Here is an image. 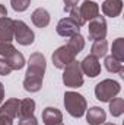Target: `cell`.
<instances>
[{
  "mask_svg": "<svg viewBox=\"0 0 124 125\" xmlns=\"http://www.w3.org/2000/svg\"><path fill=\"white\" fill-rule=\"evenodd\" d=\"M64 106L69 115L73 118H80L86 112V99L77 92H66L64 93Z\"/></svg>",
  "mask_w": 124,
  "mask_h": 125,
  "instance_id": "6da1fadb",
  "label": "cell"
},
{
  "mask_svg": "<svg viewBox=\"0 0 124 125\" xmlns=\"http://www.w3.org/2000/svg\"><path fill=\"white\" fill-rule=\"evenodd\" d=\"M121 87L120 83L112 80V79H105L102 82H99L95 87V96L98 100L101 102H110L112 97H115L120 93Z\"/></svg>",
  "mask_w": 124,
  "mask_h": 125,
  "instance_id": "7a4b0ae2",
  "label": "cell"
},
{
  "mask_svg": "<svg viewBox=\"0 0 124 125\" xmlns=\"http://www.w3.org/2000/svg\"><path fill=\"white\" fill-rule=\"evenodd\" d=\"M63 73V83L67 87H80L83 84V73L80 68V62L79 61H72L67 64Z\"/></svg>",
  "mask_w": 124,
  "mask_h": 125,
  "instance_id": "3957f363",
  "label": "cell"
},
{
  "mask_svg": "<svg viewBox=\"0 0 124 125\" xmlns=\"http://www.w3.org/2000/svg\"><path fill=\"white\" fill-rule=\"evenodd\" d=\"M13 38L21 45H31L35 35L24 21H13Z\"/></svg>",
  "mask_w": 124,
  "mask_h": 125,
  "instance_id": "277c9868",
  "label": "cell"
},
{
  "mask_svg": "<svg viewBox=\"0 0 124 125\" xmlns=\"http://www.w3.org/2000/svg\"><path fill=\"white\" fill-rule=\"evenodd\" d=\"M45 58L41 52H34L29 57L28 61V70L25 76H31V77H38V79H44V73H45Z\"/></svg>",
  "mask_w": 124,
  "mask_h": 125,
  "instance_id": "5b68a950",
  "label": "cell"
},
{
  "mask_svg": "<svg viewBox=\"0 0 124 125\" xmlns=\"http://www.w3.org/2000/svg\"><path fill=\"white\" fill-rule=\"evenodd\" d=\"M76 52L70 48V47H67V45H63L60 48H57L56 51H54V54H53V64L57 67V68H64L67 64H70L72 61H74V58H76Z\"/></svg>",
  "mask_w": 124,
  "mask_h": 125,
  "instance_id": "8992f818",
  "label": "cell"
},
{
  "mask_svg": "<svg viewBox=\"0 0 124 125\" xmlns=\"http://www.w3.org/2000/svg\"><path fill=\"white\" fill-rule=\"evenodd\" d=\"M88 33H89V39L92 41H99V39H105L107 36V22L104 16H96L92 21H89L88 25Z\"/></svg>",
  "mask_w": 124,
  "mask_h": 125,
  "instance_id": "52a82bcc",
  "label": "cell"
},
{
  "mask_svg": "<svg viewBox=\"0 0 124 125\" xmlns=\"http://www.w3.org/2000/svg\"><path fill=\"white\" fill-rule=\"evenodd\" d=\"M80 68H82V73L89 76V77H96L99 73H101V62L99 58L93 57V55H88L83 58V61L80 62Z\"/></svg>",
  "mask_w": 124,
  "mask_h": 125,
  "instance_id": "ba28073f",
  "label": "cell"
},
{
  "mask_svg": "<svg viewBox=\"0 0 124 125\" xmlns=\"http://www.w3.org/2000/svg\"><path fill=\"white\" fill-rule=\"evenodd\" d=\"M77 10H79V15H80V18L85 23L92 21L93 18H96L99 15V6L95 1H91V0H85Z\"/></svg>",
  "mask_w": 124,
  "mask_h": 125,
  "instance_id": "9c48e42d",
  "label": "cell"
},
{
  "mask_svg": "<svg viewBox=\"0 0 124 125\" xmlns=\"http://www.w3.org/2000/svg\"><path fill=\"white\" fill-rule=\"evenodd\" d=\"M57 33L60 35V36H73V35H76V33H79V26L67 16V18H64L62 19L59 23H57Z\"/></svg>",
  "mask_w": 124,
  "mask_h": 125,
  "instance_id": "30bf717a",
  "label": "cell"
},
{
  "mask_svg": "<svg viewBox=\"0 0 124 125\" xmlns=\"http://www.w3.org/2000/svg\"><path fill=\"white\" fill-rule=\"evenodd\" d=\"M42 121L45 125H60L63 121V114L57 108H45L42 111Z\"/></svg>",
  "mask_w": 124,
  "mask_h": 125,
  "instance_id": "8fae6325",
  "label": "cell"
},
{
  "mask_svg": "<svg viewBox=\"0 0 124 125\" xmlns=\"http://www.w3.org/2000/svg\"><path fill=\"white\" fill-rule=\"evenodd\" d=\"M13 39V19H0V42H12Z\"/></svg>",
  "mask_w": 124,
  "mask_h": 125,
  "instance_id": "7c38bea8",
  "label": "cell"
},
{
  "mask_svg": "<svg viewBox=\"0 0 124 125\" xmlns=\"http://www.w3.org/2000/svg\"><path fill=\"white\" fill-rule=\"evenodd\" d=\"M105 119H107V114L99 106H93L86 112V121L89 125H102Z\"/></svg>",
  "mask_w": 124,
  "mask_h": 125,
  "instance_id": "4fadbf2b",
  "label": "cell"
},
{
  "mask_svg": "<svg viewBox=\"0 0 124 125\" xmlns=\"http://www.w3.org/2000/svg\"><path fill=\"white\" fill-rule=\"evenodd\" d=\"M123 10V0H105L102 3V12L105 16L117 18Z\"/></svg>",
  "mask_w": 124,
  "mask_h": 125,
  "instance_id": "5bb4252c",
  "label": "cell"
},
{
  "mask_svg": "<svg viewBox=\"0 0 124 125\" xmlns=\"http://www.w3.org/2000/svg\"><path fill=\"white\" fill-rule=\"evenodd\" d=\"M19 103H21L19 99H15V97L7 99V102H4L3 106L0 108V114L9 116L10 119L18 118V115H19Z\"/></svg>",
  "mask_w": 124,
  "mask_h": 125,
  "instance_id": "9a60e30c",
  "label": "cell"
},
{
  "mask_svg": "<svg viewBox=\"0 0 124 125\" xmlns=\"http://www.w3.org/2000/svg\"><path fill=\"white\" fill-rule=\"evenodd\" d=\"M32 23L38 28H45L50 23V13L44 9V7H38L32 12L31 15Z\"/></svg>",
  "mask_w": 124,
  "mask_h": 125,
  "instance_id": "2e32d148",
  "label": "cell"
},
{
  "mask_svg": "<svg viewBox=\"0 0 124 125\" xmlns=\"http://www.w3.org/2000/svg\"><path fill=\"white\" fill-rule=\"evenodd\" d=\"M7 64L12 67V70H21L24 65H25V57L22 55V52H19L18 50L12 54V55H9L7 58H4Z\"/></svg>",
  "mask_w": 124,
  "mask_h": 125,
  "instance_id": "e0dca14e",
  "label": "cell"
},
{
  "mask_svg": "<svg viewBox=\"0 0 124 125\" xmlns=\"http://www.w3.org/2000/svg\"><path fill=\"white\" fill-rule=\"evenodd\" d=\"M108 51V44L105 39H99V41H93L92 47H91V55L96 57V58H101L107 54Z\"/></svg>",
  "mask_w": 124,
  "mask_h": 125,
  "instance_id": "ac0fdd59",
  "label": "cell"
},
{
  "mask_svg": "<svg viewBox=\"0 0 124 125\" xmlns=\"http://www.w3.org/2000/svg\"><path fill=\"white\" fill-rule=\"evenodd\" d=\"M34 112H35V102H34L32 99L28 97V99L21 100V103H19V115H18V118L34 115Z\"/></svg>",
  "mask_w": 124,
  "mask_h": 125,
  "instance_id": "d6986e66",
  "label": "cell"
},
{
  "mask_svg": "<svg viewBox=\"0 0 124 125\" xmlns=\"http://www.w3.org/2000/svg\"><path fill=\"white\" fill-rule=\"evenodd\" d=\"M105 68L110 71V73H120L121 76H124V67H123V62L118 61V60H115L114 57H111V55H108V57H105Z\"/></svg>",
  "mask_w": 124,
  "mask_h": 125,
  "instance_id": "ffe728a7",
  "label": "cell"
},
{
  "mask_svg": "<svg viewBox=\"0 0 124 125\" xmlns=\"http://www.w3.org/2000/svg\"><path fill=\"white\" fill-rule=\"evenodd\" d=\"M42 86V79H38V77H31V76H25V80H24V87L26 92H38Z\"/></svg>",
  "mask_w": 124,
  "mask_h": 125,
  "instance_id": "44dd1931",
  "label": "cell"
},
{
  "mask_svg": "<svg viewBox=\"0 0 124 125\" xmlns=\"http://www.w3.org/2000/svg\"><path fill=\"white\" fill-rule=\"evenodd\" d=\"M124 112V100L121 97H112L110 100V114L112 116H121Z\"/></svg>",
  "mask_w": 124,
  "mask_h": 125,
  "instance_id": "7402d4cb",
  "label": "cell"
},
{
  "mask_svg": "<svg viewBox=\"0 0 124 125\" xmlns=\"http://www.w3.org/2000/svg\"><path fill=\"white\" fill-rule=\"evenodd\" d=\"M111 57H114L115 60L123 62L124 60V39L123 38H117L112 42V51H111Z\"/></svg>",
  "mask_w": 124,
  "mask_h": 125,
  "instance_id": "603a6c76",
  "label": "cell"
},
{
  "mask_svg": "<svg viewBox=\"0 0 124 125\" xmlns=\"http://www.w3.org/2000/svg\"><path fill=\"white\" fill-rule=\"evenodd\" d=\"M67 47H70L76 54H79V52L83 50V47H85V39H83V36H82L80 33H76V35L70 36V39H69V42H67Z\"/></svg>",
  "mask_w": 124,
  "mask_h": 125,
  "instance_id": "cb8c5ba5",
  "label": "cell"
},
{
  "mask_svg": "<svg viewBox=\"0 0 124 125\" xmlns=\"http://www.w3.org/2000/svg\"><path fill=\"white\" fill-rule=\"evenodd\" d=\"M16 51V48L12 45V42H0V55L7 58L9 55H12Z\"/></svg>",
  "mask_w": 124,
  "mask_h": 125,
  "instance_id": "d4e9b609",
  "label": "cell"
},
{
  "mask_svg": "<svg viewBox=\"0 0 124 125\" xmlns=\"http://www.w3.org/2000/svg\"><path fill=\"white\" fill-rule=\"evenodd\" d=\"M10 4H12V9L16 10V12H24L29 7L31 4V0H10Z\"/></svg>",
  "mask_w": 124,
  "mask_h": 125,
  "instance_id": "484cf974",
  "label": "cell"
},
{
  "mask_svg": "<svg viewBox=\"0 0 124 125\" xmlns=\"http://www.w3.org/2000/svg\"><path fill=\"white\" fill-rule=\"evenodd\" d=\"M69 13H70V16H69V18H70V19H72V21H73V22H74L77 26H79V28L85 25V22L82 21V18H80V15H79V10H77V7H76V9H73V10H70Z\"/></svg>",
  "mask_w": 124,
  "mask_h": 125,
  "instance_id": "4316f807",
  "label": "cell"
},
{
  "mask_svg": "<svg viewBox=\"0 0 124 125\" xmlns=\"http://www.w3.org/2000/svg\"><path fill=\"white\" fill-rule=\"evenodd\" d=\"M12 67L7 64V61L4 58H0V76H9L12 73Z\"/></svg>",
  "mask_w": 124,
  "mask_h": 125,
  "instance_id": "83f0119b",
  "label": "cell"
},
{
  "mask_svg": "<svg viewBox=\"0 0 124 125\" xmlns=\"http://www.w3.org/2000/svg\"><path fill=\"white\" fill-rule=\"evenodd\" d=\"M19 125H38V122H37V118L34 115H29V116H21Z\"/></svg>",
  "mask_w": 124,
  "mask_h": 125,
  "instance_id": "f1b7e54d",
  "label": "cell"
},
{
  "mask_svg": "<svg viewBox=\"0 0 124 125\" xmlns=\"http://www.w3.org/2000/svg\"><path fill=\"white\" fill-rule=\"evenodd\" d=\"M64 1V12H70L77 7L79 0H63Z\"/></svg>",
  "mask_w": 124,
  "mask_h": 125,
  "instance_id": "f546056e",
  "label": "cell"
},
{
  "mask_svg": "<svg viewBox=\"0 0 124 125\" xmlns=\"http://www.w3.org/2000/svg\"><path fill=\"white\" fill-rule=\"evenodd\" d=\"M0 125H12V119L6 115H1L0 114Z\"/></svg>",
  "mask_w": 124,
  "mask_h": 125,
  "instance_id": "4dcf8cb0",
  "label": "cell"
},
{
  "mask_svg": "<svg viewBox=\"0 0 124 125\" xmlns=\"http://www.w3.org/2000/svg\"><path fill=\"white\" fill-rule=\"evenodd\" d=\"M6 16H7V10H6V7L3 4H0V19H3Z\"/></svg>",
  "mask_w": 124,
  "mask_h": 125,
  "instance_id": "1f68e13d",
  "label": "cell"
},
{
  "mask_svg": "<svg viewBox=\"0 0 124 125\" xmlns=\"http://www.w3.org/2000/svg\"><path fill=\"white\" fill-rule=\"evenodd\" d=\"M3 99H4V87L0 83V102H3Z\"/></svg>",
  "mask_w": 124,
  "mask_h": 125,
  "instance_id": "d6a6232c",
  "label": "cell"
},
{
  "mask_svg": "<svg viewBox=\"0 0 124 125\" xmlns=\"http://www.w3.org/2000/svg\"><path fill=\"white\" fill-rule=\"evenodd\" d=\"M104 125H115V124H112V122H107V124H105V122H104Z\"/></svg>",
  "mask_w": 124,
  "mask_h": 125,
  "instance_id": "836d02e7",
  "label": "cell"
},
{
  "mask_svg": "<svg viewBox=\"0 0 124 125\" xmlns=\"http://www.w3.org/2000/svg\"><path fill=\"white\" fill-rule=\"evenodd\" d=\"M60 125H63V124H60Z\"/></svg>",
  "mask_w": 124,
  "mask_h": 125,
  "instance_id": "e575fe53",
  "label": "cell"
}]
</instances>
